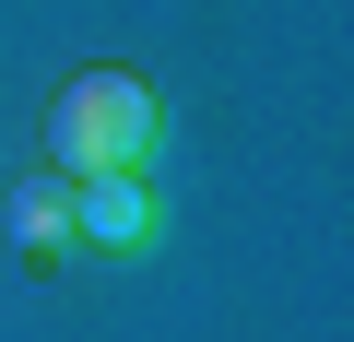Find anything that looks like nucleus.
Returning <instances> with one entry per match:
<instances>
[{
	"mask_svg": "<svg viewBox=\"0 0 354 342\" xmlns=\"http://www.w3.org/2000/svg\"><path fill=\"white\" fill-rule=\"evenodd\" d=\"M165 142V106L142 71H71L59 106H48V153H59V178H142Z\"/></svg>",
	"mask_w": 354,
	"mask_h": 342,
	"instance_id": "f257e3e1",
	"label": "nucleus"
},
{
	"mask_svg": "<svg viewBox=\"0 0 354 342\" xmlns=\"http://www.w3.org/2000/svg\"><path fill=\"white\" fill-rule=\"evenodd\" d=\"M71 236H83V248H106V260L153 248V236H165L153 178H71Z\"/></svg>",
	"mask_w": 354,
	"mask_h": 342,
	"instance_id": "f03ea898",
	"label": "nucleus"
},
{
	"mask_svg": "<svg viewBox=\"0 0 354 342\" xmlns=\"http://www.w3.org/2000/svg\"><path fill=\"white\" fill-rule=\"evenodd\" d=\"M12 236H24V248H59V236H71V189H59V178H24V189H12Z\"/></svg>",
	"mask_w": 354,
	"mask_h": 342,
	"instance_id": "7ed1b4c3",
	"label": "nucleus"
}]
</instances>
